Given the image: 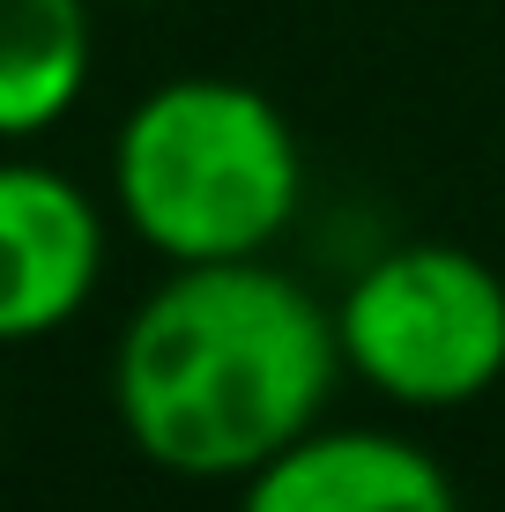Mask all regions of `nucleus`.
<instances>
[{"label": "nucleus", "instance_id": "obj_5", "mask_svg": "<svg viewBox=\"0 0 505 512\" xmlns=\"http://www.w3.org/2000/svg\"><path fill=\"white\" fill-rule=\"evenodd\" d=\"M231 512H461L446 468L394 431H320L290 438L275 461L238 483Z\"/></svg>", "mask_w": 505, "mask_h": 512}, {"label": "nucleus", "instance_id": "obj_4", "mask_svg": "<svg viewBox=\"0 0 505 512\" xmlns=\"http://www.w3.org/2000/svg\"><path fill=\"white\" fill-rule=\"evenodd\" d=\"M104 223L67 171L0 164V342L67 327L97 290Z\"/></svg>", "mask_w": 505, "mask_h": 512}, {"label": "nucleus", "instance_id": "obj_3", "mask_svg": "<svg viewBox=\"0 0 505 512\" xmlns=\"http://www.w3.org/2000/svg\"><path fill=\"white\" fill-rule=\"evenodd\" d=\"M335 342L372 394L461 409L505 379V275L468 245H394L342 290Z\"/></svg>", "mask_w": 505, "mask_h": 512}, {"label": "nucleus", "instance_id": "obj_1", "mask_svg": "<svg viewBox=\"0 0 505 512\" xmlns=\"http://www.w3.org/2000/svg\"><path fill=\"white\" fill-rule=\"evenodd\" d=\"M342 372L335 312L268 260H194L119 334L112 416L186 483H246L305 438Z\"/></svg>", "mask_w": 505, "mask_h": 512}, {"label": "nucleus", "instance_id": "obj_2", "mask_svg": "<svg viewBox=\"0 0 505 512\" xmlns=\"http://www.w3.org/2000/svg\"><path fill=\"white\" fill-rule=\"evenodd\" d=\"M298 186L305 156L290 119L223 75L149 90L112 141V193L171 268L253 260L298 216Z\"/></svg>", "mask_w": 505, "mask_h": 512}, {"label": "nucleus", "instance_id": "obj_6", "mask_svg": "<svg viewBox=\"0 0 505 512\" xmlns=\"http://www.w3.org/2000/svg\"><path fill=\"white\" fill-rule=\"evenodd\" d=\"M90 45V0H0V141H30L75 112Z\"/></svg>", "mask_w": 505, "mask_h": 512}]
</instances>
